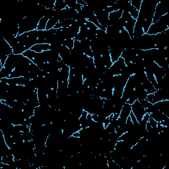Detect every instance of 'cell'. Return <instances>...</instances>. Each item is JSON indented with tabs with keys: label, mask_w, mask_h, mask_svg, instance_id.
<instances>
[{
	"label": "cell",
	"mask_w": 169,
	"mask_h": 169,
	"mask_svg": "<svg viewBox=\"0 0 169 169\" xmlns=\"http://www.w3.org/2000/svg\"><path fill=\"white\" fill-rule=\"evenodd\" d=\"M132 112V106L131 105H129L128 103H126L125 105L123 106L122 109L120 112V116L118 118V125L122 126L124 124H125L126 122L127 118L129 116V114Z\"/></svg>",
	"instance_id": "3957f363"
},
{
	"label": "cell",
	"mask_w": 169,
	"mask_h": 169,
	"mask_svg": "<svg viewBox=\"0 0 169 169\" xmlns=\"http://www.w3.org/2000/svg\"><path fill=\"white\" fill-rule=\"evenodd\" d=\"M151 129H152V127L151 126L149 121H148L146 124V130L147 131H150V130H151Z\"/></svg>",
	"instance_id": "cb8c5ba5"
},
{
	"label": "cell",
	"mask_w": 169,
	"mask_h": 169,
	"mask_svg": "<svg viewBox=\"0 0 169 169\" xmlns=\"http://www.w3.org/2000/svg\"><path fill=\"white\" fill-rule=\"evenodd\" d=\"M87 114H88L87 112H86L85 110L83 112L81 116H80L79 119V121L80 124H81V125H82L83 124L85 123V121H86V120H87Z\"/></svg>",
	"instance_id": "44dd1931"
},
{
	"label": "cell",
	"mask_w": 169,
	"mask_h": 169,
	"mask_svg": "<svg viewBox=\"0 0 169 169\" xmlns=\"http://www.w3.org/2000/svg\"><path fill=\"white\" fill-rule=\"evenodd\" d=\"M66 3L64 0H56L54 4V10L56 11H61L67 7Z\"/></svg>",
	"instance_id": "7c38bea8"
},
{
	"label": "cell",
	"mask_w": 169,
	"mask_h": 169,
	"mask_svg": "<svg viewBox=\"0 0 169 169\" xmlns=\"http://www.w3.org/2000/svg\"><path fill=\"white\" fill-rule=\"evenodd\" d=\"M58 23H59V20L55 17H52V18L49 19L48 23H47L46 30H50V29H54V26H56V25Z\"/></svg>",
	"instance_id": "4fadbf2b"
},
{
	"label": "cell",
	"mask_w": 169,
	"mask_h": 169,
	"mask_svg": "<svg viewBox=\"0 0 169 169\" xmlns=\"http://www.w3.org/2000/svg\"><path fill=\"white\" fill-rule=\"evenodd\" d=\"M85 25L87 26V27L89 29H90V30H95L96 31L98 29V27L95 25L93 24V23L89 21V20H87V22H86V23H85Z\"/></svg>",
	"instance_id": "7402d4cb"
},
{
	"label": "cell",
	"mask_w": 169,
	"mask_h": 169,
	"mask_svg": "<svg viewBox=\"0 0 169 169\" xmlns=\"http://www.w3.org/2000/svg\"><path fill=\"white\" fill-rule=\"evenodd\" d=\"M142 1L143 0H131V4L133 7H135L138 11H139Z\"/></svg>",
	"instance_id": "d6986e66"
},
{
	"label": "cell",
	"mask_w": 169,
	"mask_h": 169,
	"mask_svg": "<svg viewBox=\"0 0 169 169\" xmlns=\"http://www.w3.org/2000/svg\"><path fill=\"white\" fill-rule=\"evenodd\" d=\"M102 58L103 60V63L105 66L107 68H110L112 66L113 63L112 62L110 55V52H106L105 54L102 55Z\"/></svg>",
	"instance_id": "30bf717a"
},
{
	"label": "cell",
	"mask_w": 169,
	"mask_h": 169,
	"mask_svg": "<svg viewBox=\"0 0 169 169\" xmlns=\"http://www.w3.org/2000/svg\"><path fill=\"white\" fill-rule=\"evenodd\" d=\"M93 12L97 17L98 21H99L100 25H101L102 27L106 29L108 26H110L108 18L109 14L106 12V11H105L104 10H101V9H99V10L94 11Z\"/></svg>",
	"instance_id": "6da1fadb"
},
{
	"label": "cell",
	"mask_w": 169,
	"mask_h": 169,
	"mask_svg": "<svg viewBox=\"0 0 169 169\" xmlns=\"http://www.w3.org/2000/svg\"><path fill=\"white\" fill-rule=\"evenodd\" d=\"M74 41H75V40H74L73 38H69V39H66L64 40L63 45L66 46L67 48H69L71 51H72L73 48Z\"/></svg>",
	"instance_id": "2e32d148"
},
{
	"label": "cell",
	"mask_w": 169,
	"mask_h": 169,
	"mask_svg": "<svg viewBox=\"0 0 169 169\" xmlns=\"http://www.w3.org/2000/svg\"><path fill=\"white\" fill-rule=\"evenodd\" d=\"M131 106L132 112H133V114H134L136 119H137L139 123L141 121V120L143 119V117L144 116L145 114L147 113V112L143 106H141L138 100L133 102L131 105Z\"/></svg>",
	"instance_id": "7a4b0ae2"
},
{
	"label": "cell",
	"mask_w": 169,
	"mask_h": 169,
	"mask_svg": "<svg viewBox=\"0 0 169 169\" xmlns=\"http://www.w3.org/2000/svg\"><path fill=\"white\" fill-rule=\"evenodd\" d=\"M122 13H123V11L120 10L116 11H113V12L109 13L108 18L110 26L113 25L114 23H116L118 20L121 18V15H122Z\"/></svg>",
	"instance_id": "8992f818"
},
{
	"label": "cell",
	"mask_w": 169,
	"mask_h": 169,
	"mask_svg": "<svg viewBox=\"0 0 169 169\" xmlns=\"http://www.w3.org/2000/svg\"><path fill=\"white\" fill-rule=\"evenodd\" d=\"M49 19L46 17H43L42 18H41L38 23L37 26V30L38 31H44L46 30V25L48 23Z\"/></svg>",
	"instance_id": "8fae6325"
},
{
	"label": "cell",
	"mask_w": 169,
	"mask_h": 169,
	"mask_svg": "<svg viewBox=\"0 0 169 169\" xmlns=\"http://www.w3.org/2000/svg\"><path fill=\"white\" fill-rule=\"evenodd\" d=\"M26 50L25 46H23V44L18 42L15 46L13 48V54L15 55H19V54H23Z\"/></svg>",
	"instance_id": "9c48e42d"
},
{
	"label": "cell",
	"mask_w": 169,
	"mask_h": 169,
	"mask_svg": "<svg viewBox=\"0 0 169 169\" xmlns=\"http://www.w3.org/2000/svg\"><path fill=\"white\" fill-rule=\"evenodd\" d=\"M167 13L168 11L166 5H165L162 1H159L155 8V14H154L153 18V23H155L158 21L162 16L165 15Z\"/></svg>",
	"instance_id": "277c9868"
},
{
	"label": "cell",
	"mask_w": 169,
	"mask_h": 169,
	"mask_svg": "<svg viewBox=\"0 0 169 169\" xmlns=\"http://www.w3.org/2000/svg\"><path fill=\"white\" fill-rule=\"evenodd\" d=\"M37 53L35 52L33 50H32L31 49H29L27 50H26V51L23 53V55L25 56V57L29 59H30V60L32 61V59H34L35 58V56H36Z\"/></svg>",
	"instance_id": "5bb4252c"
},
{
	"label": "cell",
	"mask_w": 169,
	"mask_h": 169,
	"mask_svg": "<svg viewBox=\"0 0 169 169\" xmlns=\"http://www.w3.org/2000/svg\"><path fill=\"white\" fill-rule=\"evenodd\" d=\"M129 13L130 14V15L132 16V18L134 19L135 20L137 19L139 16V11H138L135 7H133V6H132L131 9H130Z\"/></svg>",
	"instance_id": "ac0fdd59"
},
{
	"label": "cell",
	"mask_w": 169,
	"mask_h": 169,
	"mask_svg": "<svg viewBox=\"0 0 169 169\" xmlns=\"http://www.w3.org/2000/svg\"><path fill=\"white\" fill-rule=\"evenodd\" d=\"M31 50H33V51H34L35 52H37V53L42 52H43L42 44H34V45L31 48Z\"/></svg>",
	"instance_id": "ffe728a7"
},
{
	"label": "cell",
	"mask_w": 169,
	"mask_h": 169,
	"mask_svg": "<svg viewBox=\"0 0 169 169\" xmlns=\"http://www.w3.org/2000/svg\"><path fill=\"white\" fill-rule=\"evenodd\" d=\"M149 122L151 126L152 127V128H155L157 126V124H158V122L156 121L155 120L152 118L151 117H149Z\"/></svg>",
	"instance_id": "603a6c76"
},
{
	"label": "cell",
	"mask_w": 169,
	"mask_h": 169,
	"mask_svg": "<svg viewBox=\"0 0 169 169\" xmlns=\"http://www.w3.org/2000/svg\"><path fill=\"white\" fill-rule=\"evenodd\" d=\"M149 116L150 117L153 118V119L156 121H157V122H161V121L165 120L168 118L165 114H163L162 112H161L157 109L155 110L152 113H151L149 114Z\"/></svg>",
	"instance_id": "52a82bcc"
},
{
	"label": "cell",
	"mask_w": 169,
	"mask_h": 169,
	"mask_svg": "<svg viewBox=\"0 0 169 169\" xmlns=\"http://www.w3.org/2000/svg\"><path fill=\"white\" fill-rule=\"evenodd\" d=\"M136 23V20L134 19H133L132 17H131L129 19H128L127 21L125 22V25H124V29L128 32L130 38H133V29H134V26Z\"/></svg>",
	"instance_id": "5b68a950"
},
{
	"label": "cell",
	"mask_w": 169,
	"mask_h": 169,
	"mask_svg": "<svg viewBox=\"0 0 169 169\" xmlns=\"http://www.w3.org/2000/svg\"><path fill=\"white\" fill-rule=\"evenodd\" d=\"M33 133L31 132L23 133V140L25 141H29L33 139Z\"/></svg>",
	"instance_id": "e0dca14e"
},
{
	"label": "cell",
	"mask_w": 169,
	"mask_h": 169,
	"mask_svg": "<svg viewBox=\"0 0 169 169\" xmlns=\"http://www.w3.org/2000/svg\"><path fill=\"white\" fill-rule=\"evenodd\" d=\"M55 2H56L55 0H48V1L39 4L42 5V6L44 7H45L46 9H54Z\"/></svg>",
	"instance_id": "9a60e30c"
},
{
	"label": "cell",
	"mask_w": 169,
	"mask_h": 169,
	"mask_svg": "<svg viewBox=\"0 0 169 169\" xmlns=\"http://www.w3.org/2000/svg\"><path fill=\"white\" fill-rule=\"evenodd\" d=\"M141 84L143 85L144 89L147 91V94H152L155 93L157 91L156 89L153 87L152 83H151L149 80H148V79H145Z\"/></svg>",
	"instance_id": "ba28073f"
}]
</instances>
